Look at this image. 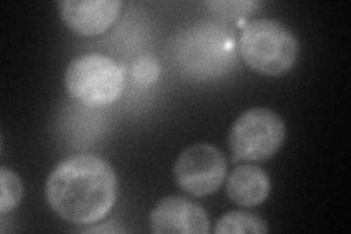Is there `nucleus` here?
I'll use <instances>...</instances> for the list:
<instances>
[{"label": "nucleus", "instance_id": "obj_1", "mask_svg": "<svg viewBox=\"0 0 351 234\" xmlns=\"http://www.w3.org/2000/svg\"><path fill=\"white\" fill-rule=\"evenodd\" d=\"M44 192L54 214L76 226H90L113 209L117 177L100 155L73 154L54 167Z\"/></svg>", "mask_w": 351, "mask_h": 234}, {"label": "nucleus", "instance_id": "obj_2", "mask_svg": "<svg viewBox=\"0 0 351 234\" xmlns=\"http://www.w3.org/2000/svg\"><path fill=\"white\" fill-rule=\"evenodd\" d=\"M241 59L265 76L287 73L298 60L299 40L294 32L276 19H256L245 27L239 40Z\"/></svg>", "mask_w": 351, "mask_h": 234}, {"label": "nucleus", "instance_id": "obj_3", "mask_svg": "<svg viewBox=\"0 0 351 234\" xmlns=\"http://www.w3.org/2000/svg\"><path fill=\"white\" fill-rule=\"evenodd\" d=\"M126 84V71L120 63L100 53L73 59L64 72V86L76 102L101 107L120 98Z\"/></svg>", "mask_w": 351, "mask_h": 234}, {"label": "nucleus", "instance_id": "obj_4", "mask_svg": "<svg viewBox=\"0 0 351 234\" xmlns=\"http://www.w3.org/2000/svg\"><path fill=\"white\" fill-rule=\"evenodd\" d=\"M285 124L276 111L254 107L241 113L228 132L233 161H265L276 155L285 139Z\"/></svg>", "mask_w": 351, "mask_h": 234}, {"label": "nucleus", "instance_id": "obj_5", "mask_svg": "<svg viewBox=\"0 0 351 234\" xmlns=\"http://www.w3.org/2000/svg\"><path fill=\"white\" fill-rule=\"evenodd\" d=\"M226 174V157L211 143H195L186 148L174 164L176 182L184 192L197 198L217 192Z\"/></svg>", "mask_w": 351, "mask_h": 234}, {"label": "nucleus", "instance_id": "obj_6", "mask_svg": "<svg viewBox=\"0 0 351 234\" xmlns=\"http://www.w3.org/2000/svg\"><path fill=\"white\" fill-rule=\"evenodd\" d=\"M180 62L193 73L221 72L234 59L236 41L221 28H192L179 38Z\"/></svg>", "mask_w": 351, "mask_h": 234}, {"label": "nucleus", "instance_id": "obj_7", "mask_svg": "<svg viewBox=\"0 0 351 234\" xmlns=\"http://www.w3.org/2000/svg\"><path fill=\"white\" fill-rule=\"evenodd\" d=\"M151 230L157 234H208L205 209L183 196H166L151 211Z\"/></svg>", "mask_w": 351, "mask_h": 234}, {"label": "nucleus", "instance_id": "obj_8", "mask_svg": "<svg viewBox=\"0 0 351 234\" xmlns=\"http://www.w3.org/2000/svg\"><path fill=\"white\" fill-rule=\"evenodd\" d=\"M62 19L80 36H100L112 27L120 15V0H63L58 3Z\"/></svg>", "mask_w": 351, "mask_h": 234}, {"label": "nucleus", "instance_id": "obj_9", "mask_svg": "<svg viewBox=\"0 0 351 234\" xmlns=\"http://www.w3.org/2000/svg\"><path fill=\"white\" fill-rule=\"evenodd\" d=\"M226 192L236 205L254 208L268 199L271 179L268 173L256 164H240L227 177Z\"/></svg>", "mask_w": 351, "mask_h": 234}, {"label": "nucleus", "instance_id": "obj_10", "mask_svg": "<svg viewBox=\"0 0 351 234\" xmlns=\"http://www.w3.org/2000/svg\"><path fill=\"white\" fill-rule=\"evenodd\" d=\"M268 226L263 218L246 211H232L217 221L215 234H263L268 233Z\"/></svg>", "mask_w": 351, "mask_h": 234}, {"label": "nucleus", "instance_id": "obj_11", "mask_svg": "<svg viewBox=\"0 0 351 234\" xmlns=\"http://www.w3.org/2000/svg\"><path fill=\"white\" fill-rule=\"evenodd\" d=\"M24 198V183L19 179V176L2 167L0 169V213L6 214L9 211H14Z\"/></svg>", "mask_w": 351, "mask_h": 234}, {"label": "nucleus", "instance_id": "obj_12", "mask_svg": "<svg viewBox=\"0 0 351 234\" xmlns=\"http://www.w3.org/2000/svg\"><path fill=\"white\" fill-rule=\"evenodd\" d=\"M160 63L156 58L152 56H141L130 66V78L132 82H134L138 88H145L152 86L158 81L160 76Z\"/></svg>", "mask_w": 351, "mask_h": 234}, {"label": "nucleus", "instance_id": "obj_13", "mask_svg": "<svg viewBox=\"0 0 351 234\" xmlns=\"http://www.w3.org/2000/svg\"><path fill=\"white\" fill-rule=\"evenodd\" d=\"M205 5L214 10L215 14L230 19L254 14L255 9L262 6L261 2H250V0H247V2H237V0H234V2H205Z\"/></svg>", "mask_w": 351, "mask_h": 234}]
</instances>
